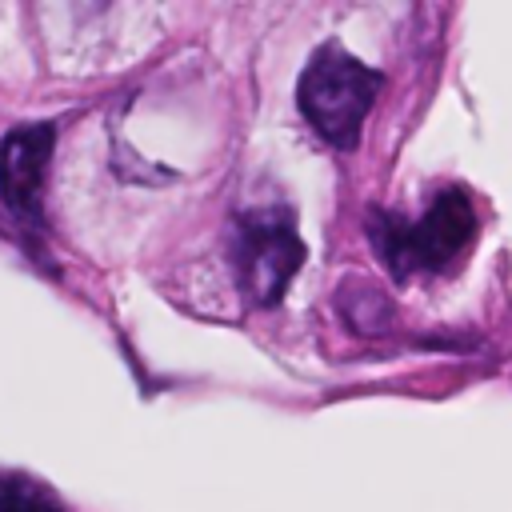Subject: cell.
Here are the masks:
<instances>
[{
    "label": "cell",
    "mask_w": 512,
    "mask_h": 512,
    "mask_svg": "<svg viewBox=\"0 0 512 512\" xmlns=\"http://www.w3.org/2000/svg\"><path fill=\"white\" fill-rule=\"evenodd\" d=\"M52 124H16L0 140V204L20 228H44V176L52 160Z\"/></svg>",
    "instance_id": "277c9868"
},
{
    "label": "cell",
    "mask_w": 512,
    "mask_h": 512,
    "mask_svg": "<svg viewBox=\"0 0 512 512\" xmlns=\"http://www.w3.org/2000/svg\"><path fill=\"white\" fill-rule=\"evenodd\" d=\"M0 512H64V504L20 472H0Z\"/></svg>",
    "instance_id": "5b68a950"
},
{
    "label": "cell",
    "mask_w": 512,
    "mask_h": 512,
    "mask_svg": "<svg viewBox=\"0 0 512 512\" xmlns=\"http://www.w3.org/2000/svg\"><path fill=\"white\" fill-rule=\"evenodd\" d=\"M368 232H372V244H376L380 260L396 276L432 272V268H444L448 260H456L468 248V240L476 232V212H472V200L460 188H444L420 220L408 224V220H396V216H376L368 224Z\"/></svg>",
    "instance_id": "3957f363"
},
{
    "label": "cell",
    "mask_w": 512,
    "mask_h": 512,
    "mask_svg": "<svg viewBox=\"0 0 512 512\" xmlns=\"http://www.w3.org/2000/svg\"><path fill=\"white\" fill-rule=\"evenodd\" d=\"M384 88V76L344 52L340 44H324L312 52L296 80V108L308 128L332 148H356L360 128Z\"/></svg>",
    "instance_id": "6da1fadb"
},
{
    "label": "cell",
    "mask_w": 512,
    "mask_h": 512,
    "mask_svg": "<svg viewBox=\"0 0 512 512\" xmlns=\"http://www.w3.org/2000/svg\"><path fill=\"white\" fill-rule=\"evenodd\" d=\"M228 256L236 268V284L260 308L284 300L292 276L304 264V240L296 232V212L284 204L248 208L232 220Z\"/></svg>",
    "instance_id": "7a4b0ae2"
}]
</instances>
